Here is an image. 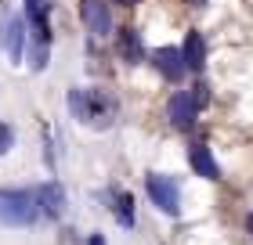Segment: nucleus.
<instances>
[{"label":"nucleus","mask_w":253,"mask_h":245,"mask_svg":"<svg viewBox=\"0 0 253 245\" xmlns=\"http://www.w3.org/2000/svg\"><path fill=\"white\" fill-rule=\"evenodd\" d=\"M65 105H69V112H73V119H80L84 126H94V130L112 126V119H116V112H120L116 98H112L105 87H73Z\"/></svg>","instance_id":"obj_1"},{"label":"nucleus","mask_w":253,"mask_h":245,"mask_svg":"<svg viewBox=\"0 0 253 245\" xmlns=\"http://www.w3.org/2000/svg\"><path fill=\"white\" fill-rule=\"evenodd\" d=\"M51 4L47 0H26V26H29V69L33 72H43L51 58Z\"/></svg>","instance_id":"obj_2"},{"label":"nucleus","mask_w":253,"mask_h":245,"mask_svg":"<svg viewBox=\"0 0 253 245\" xmlns=\"http://www.w3.org/2000/svg\"><path fill=\"white\" fill-rule=\"evenodd\" d=\"M40 220L37 191H11L0 188V227H29Z\"/></svg>","instance_id":"obj_3"},{"label":"nucleus","mask_w":253,"mask_h":245,"mask_svg":"<svg viewBox=\"0 0 253 245\" xmlns=\"http://www.w3.org/2000/svg\"><path fill=\"white\" fill-rule=\"evenodd\" d=\"M26 43H29L26 15H15L7 0H0V51L7 54L11 65H18L26 58Z\"/></svg>","instance_id":"obj_4"},{"label":"nucleus","mask_w":253,"mask_h":245,"mask_svg":"<svg viewBox=\"0 0 253 245\" xmlns=\"http://www.w3.org/2000/svg\"><path fill=\"white\" fill-rule=\"evenodd\" d=\"M145 191L152 198V206L163 209L167 216L181 213V188H177L174 177H167V173H145Z\"/></svg>","instance_id":"obj_5"},{"label":"nucleus","mask_w":253,"mask_h":245,"mask_svg":"<svg viewBox=\"0 0 253 245\" xmlns=\"http://www.w3.org/2000/svg\"><path fill=\"white\" fill-rule=\"evenodd\" d=\"M199 98H195V90H177L174 98L167 101V115L170 123L177 126V130H188V126H195V115H199Z\"/></svg>","instance_id":"obj_6"},{"label":"nucleus","mask_w":253,"mask_h":245,"mask_svg":"<svg viewBox=\"0 0 253 245\" xmlns=\"http://www.w3.org/2000/svg\"><path fill=\"white\" fill-rule=\"evenodd\" d=\"M80 18L90 29V36H109L112 33V11L105 0H80Z\"/></svg>","instance_id":"obj_7"},{"label":"nucleus","mask_w":253,"mask_h":245,"mask_svg":"<svg viewBox=\"0 0 253 245\" xmlns=\"http://www.w3.org/2000/svg\"><path fill=\"white\" fill-rule=\"evenodd\" d=\"M152 65H156V72L163 76V79H170V83H181L185 72H188L185 54H181L177 47H159V51H152Z\"/></svg>","instance_id":"obj_8"},{"label":"nucleus","mask_w":253,"mask_h":245,"mask_svg":"<svg viewBox=\"0 0 253 245\" xmlns=\"http://www.w3.org/2000/svg\"><path fill=\"white\" fill-rule=\"evenodd\" d=\"M33 191H37V206H40L43 220H58L65 213V191H62L58 180H43L40 188H33Z\"/></svg>","instance_id":"obj_9"},{"label":"nucleus","mask_w":253,"mask_h":245,"mask_svg":"<svg viewBox=\"0 0 253 245\" xmlns=\"http://www.w3.org/2000/svg\"><path fill=\"white\" fill-rule=\"evenodd\" d=\"M188 166L199 173L203 180H221V166H217V159L210 155L206 144H192L188 148Z\"/></svg>","instance_id":"obj_10"},{"label":"nucleus","mask_w":253,"mask_h":245,"mask_svg":"<svg viewBox=\"0 0 253 245\" xmlns=\"http://www.w3.org/2000/svg\"><path fill=\"white\" fill-rule=\"evenodd\" d=\"M181 54H185V65L192 69V72H203V65H206V40H203L199 29H188Z\"/></svg>","instance_id":"obj_11"},{"label":"nucleus","mask_w":253,"mask_h":245,"mask_svg":"<svg viewBox=\"0 0 253 245\" xmlns=\"http://www.w3.org/2000/svg\"><path fill=\"white\" fill-rule=\"evenodd\" d=\"M109 202H112V216L120 227H134V195L123 188H109Z\"/></svg>","instance_id":"obj_12"},{"label":"nucleus","mask_w":253,"mask_h":245,"mask_svg":"<svg viewBox=\"0 0 253 245\" xmlns=\"http://www.w3.org/2000/svg\"><path fill=\"white\" fill-rule=\"evenodd\" d=\"M116 51H120V58L126 65H134V62H141V58H145V43H141V36H137L134 29H120Z\"/></svg>","instance_id":"obj_13"},{"label":"nucleus","mask_w":253,"mask_h":245,"mask_svg":"<svg viewBox=\"0 0 253 245\" xmlns=\"http://www.w3.org/2000/svg\"><path fill=\"white\" fill-rule=\"evenodd\" d=\"M11 148H15V130L7 123H0V155H7Z\"/></svg>","instance_id":"obj_14"},{"label":"nucleus","mask_w":253,"mask_h":245,"mask_svg":"<svg viewBox=\"0 0 253 245\" xmlns=\"http://www.w3.org/2000/svg\"><path fill=\"white\" fill-rule=\"evenodd\" d=\"M87 245H105V235H90V238H87Z\"/></svg>","instance_id":"obj_15"},{"label":"nucleus","mask_w":253,"mask_h":245,"mask_svg":"<svg viewBox=\"0 0 253 245\" xmlns=\"http://www.w3.org/2000/svg\"><path fill=\"white\" fill-rule=\"evenodd\" d=\"M246 231H250V235H253V213L246 216Z\"/></svg>","instance_id":"obj_16"},{"label":"nucleus","mask_w":253,"mask_h":245,"mask_svg":"<svg viewBox=\"0 0 253 245\" xmlns=\"http://www.w3.org/2000/svg\"><path fill=\"white\" fill-rule=\"evenodd\" d=\"M185 4H192V7H203V4H206V0H185Z\"/></svg>","instance_id":"obj_17"},{"label":"nucleus","mask_w":253,"mask_h":245,"mask_svg":"<svg viewBox=\"0 0 253 245\" xmlns=\"http://www.w3.org/2000/svg\"><path fill=\"white\" fill-rule=\"evenodd\" d=\"M116 4H123V7H130V4H137V0H116Z\"/></svg>","instance_id":"obj_18"}]
</instances>
